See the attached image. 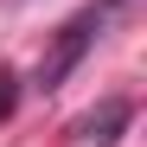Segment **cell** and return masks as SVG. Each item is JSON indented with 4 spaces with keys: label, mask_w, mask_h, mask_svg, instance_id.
I'll list each match as a JSON object with an SVG mask.
<instances>
[{
    "label": "cell",
    "mask_w": 147,
    "mask_h": 147,
    "mask_svg": "<svg viewBox=\"0 0 147 147\" xmlns=\"http://www.w3.org/2000/svg\"><path fill=\"white\" fill-rule=\"evenodd\" d=\"M128 121H134V102H128V96H102V102H96L70 134H77L83 147H115L121 134H128Z\"/></svg>",
    "instance_id": "7a4b0ae2"
},
{
    "label": "cell",
    "mask_w": 147,
    "mask_h": 147,
    "mask_svg": "<svg viewBox=\"0 0 147 147\" xmlns=\"http://www.w3.org/2000/svg\"><path fill=\"white\" fill-rule=\"evenodd\" d=\"M121 7V0H96V7H83V13H70L64 26H58V38H51V51L38 58V90H58L70 70L83 64V51L96 38H102V26H109V13Z\"/></svg>",
    "instance_id": "6da1fadb"
},
{
    "label": "cell",
    "mask_w": 147,
    "mask_h": 147,
    "mask_svg": "<svg viewBox=\"0 0 147 147\" xmlns=\"http://www.w3.org/2000/svg\"><path fill=\"white\" fill-rule=\"evenodd\" d=\"M7 115H13V70L0 64V121H7Z\"/></svg>",
    "instance_id": "3957f363"
}]
</instances>
